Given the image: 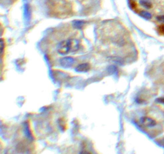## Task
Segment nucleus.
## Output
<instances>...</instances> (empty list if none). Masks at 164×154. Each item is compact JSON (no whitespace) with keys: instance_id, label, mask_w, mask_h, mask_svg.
Wrapping results in <instances>:
<instances>
[{"instance_id":"f257e3e1","label":"nucleus","mask_w":164,"mask_h":154,"mask_svg":"<svg viewBox=\"0 0 164 154\" xmlns=\"http://www.w3.org/2000/svg\"><path fill=\"white\" fill-rule=\"evenodd\" d=\"M79 48V42L76 39L63 41L58 45L57 51L62 55H66L69 52L76 51Z\"/></svg>"},{"instance_id":"f03ea898","label":"nucleus","mask_w":164,"mask_h":154,"mask_svg":"<svg viewBox=\"0 0 164 154\" xmlns=\"http://www.w3.org/2000/svg\"><path fill=\"white\" fill-rule=\"evenodd\" d=\"M140 122L142 125L147 127H153L156 125V122L152 118H149V117L142 118L140 120Z\"/></svg>"},{"instance_id":"7ed1b4c3","label":"nucleus","mask_w":164,"mask_h":154,"mask_svg":"<svg viewBox=\"0 0 164 154\" xmlns=\"http://www.w3.org/2000/svg\"><path fill=\"white\" fill-rule=\"evenodd\" d=\"M74 62H75V59L72 57H64L60 60V64L63 67H69L73 64Z\"/></svg>"},{"instance_id":"20e7f679","label":"nucleus","mask_w":164,"mask_h":154,"mask_svg":"<svg viewBox=\"0 0 164 154\" xmlns=\"http://www.w3.org/2000/svg\"><path fill=\"white\" fill-rule=\"evenodd\" d=\"M89 69H90L89 64H88L87 63H85L78 66L76 68V70L78 72H87V71L89 70Z\"/></svg>"},{"instance_id":"39448f33","label":"nucleus","mask_w":164,"mask_h":154,"mask_svg":"<svg viewBox=\"0 0 164 154\" xmlns=\"http://www.w3.org/2000/svg\"><path fill=\"white\" fill-rule=\"evenodd\" d=\"M140 3L142 5L144 8L147 9H150L152 7V3L149 0H140Z\"/></svg>"},{"instance_id":"423d86ee","label":"nucleus","mask_w":164,"mask_h":154,"mask_svg":"<svg viewBox=\"0 0 164 154\" xmlns=\"http://www.w3.org/2000/svg\"><path fill=\"white\" fill-rule=\"evenodd\" d=\"M30 7L28 5H26L25 6V10H24V14H25V18L26 20H29L30 18Z\"/></svg>"},{"instance_id":"0eeeda50","label":"nucleus","mask_w":164,"mask_h":154,"mask_svg":"<svg viewBox=\"0 0 164 154\" xmlns=\"http://www.w3.org/2000/svg\"><path fill=\"white\" fill-rule=\"evenodd\" d=\"M140 15L142 18H144L146 19H151V14L146 11H142Z\"/></svg>"},{"instance_id":"6e6552de","label":"nucleus","mask_w":164,"mask_h":154,"mask_svg":"<svg viewBox=\"0 0 164 154\" xmlns=\"http://www.w3.org/2000/svg\"><path fill=\"white\" fill-rule=\"evenodd\" d=\"M158 21H159L161 23L164 25V15H159L156 18Z\"/></svg>"},{"instance_id":"1a4fd4ad","label":"nucleus","mask_w":164,"mask_h":154,"mask_svg":"<svg viewBox=\"0 0 164 154\" xmlns=\"http://www.w3.org/2000/svg\"><path fill=\"white\" fill-rule=\"evenodd\" d=\"M75 26H76L77 28L81 27V26H82V22H80V21H77V22H76V23H75Z\"/></svg>"},{"instance_id":"9d476101","label":"nucleus","mask_w":164,"mask_h":154,"mask_svg":"<svg viewBox=\"0 0 164 154\" xmlns=\"http://www.w3.org/2000/svg\"><path fill=\"white\" fill-rule=\"evenodd\" d=\"M159 31L161 32V34H162L163 35H164V25H162L160 26V28L159 29Z\"/></svg>"},{"instance_id":"9b49d317","label":"nucleus","mask_w":164,"mask_h":154,"mask_svg":"<svg viewBox=\"0 0 164 154\" xmlns=\"http://www.w3.org/2000/svg\"><path fill=\"white\" fill-rule=\"evenodd\" d=\"M80 154H91V153H90L88 152H87V151H82V152L80 153Z\"/></svg>"}]
</instances>
